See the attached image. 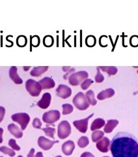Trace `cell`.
I'll list each match as a JSON object with an SVG mask.
<instances>
[{"instance_id":"f35d334b","label":"cell","mask_w":138,"mask_h":157,"mask_svg":"<svg viewBox=\"0 0 138 157\" xmlns=\"http://www.w3.org/2000/svg\"><path fill=\"white\" fill-rule=\"evenodd\" d=\"M74 71H75V69H74V68H72V69H71L70 71H69L67 73V74H66L65 76H64V78H65V79H67V78L68 75H70L71 73H72V72H74Z\"/></svg>"},{"instance_id":"f6af8a7d","label":"cell","mask_w":138,"mask_h":157,"mask_svg":"<svg viewBox=\"0 0 138 157\" xmlns=\"http://www.w3.org/2000/svg\"><path fill=\"white\" fill-rule=\"evenodd\" d=\"M18 157H23L22 155H19Z\"/></svg>"},{"instance_id":"2e32d148","label":"cell","mask_w":138,"mask_h":157,"mask_svg":"<svg viewBox=\"0 0 138 157\" xmlns=\"http://www.w3.org/2000/svg\"><path fill=\"white\" fill-rule=\"evenodd\" d=\"M8 130L12 135L16 138H21L23 136V132L20 128L14 124H10L8 126Z\"/></svg>"},{"instance_id":"5bb4252c","label":"cell","mask_w":138,"mask_h":157,"mask_svg":"<svg viewBox=\"0 0 138 157\" xmlns=\"http://www.w3.org/2000/svg\"><path fill=\"white\" fill-rule=\"evenodd\" d=\"M75 149V144L74 141L68 140L65 142L62 145L63 153L67 156H70L72 154L74 150Z\"/></svg>"},{"instance_id":"4dcf8cb0","label":"cell","mask_w":138,"mask_h":157,"mask_svg":"<svg viewBox=\"0 0 138 157\" xmlns=\"http://www.w3.org/2000/svg\"><path fill=\"white\" fill-rule=\"evenodd\" d=\"M93 83V81L91 78H87L84 81H83L81 84V87L83 90H87Z\"/></svg>"},{"instance_id":"bcb514c9","label":"cell","mask_w":138,"mask_h":157,"mask_svg":"<svg viewBox=\"0 0 138 157\" xmlns=\"http://www.w3.org/2000/svg\"><path fill=\"white\" fill-rule=\"evenodd\" d=\"M103 157H109V156H103Z\"/></svg>"},{"instance_id":"b9f144b4","label":"cell","mask_w":138,"mask_h":157,"mask_svg":"<svg viewBox=\"0 0 138 157\" xmlns=\"http://www.w3.org/2000/svg\"><path fill=\"white\" fill-rule=\"evenodd\" d=\"M70 67H63V71H67V70H70Z\"/></svg>"},{"instance_id":"d4e9b609","label":"cell","mask_w":138,"mask_h":157,"mask_svg":"<svg viewBox=\"0 0 138 157\" xmlns=\"http://www.w3.org/2000/svg\"><path fill=\"white\" fill-rule=\"evenodd\" d=\"M0 151H1L2 153H3L5 155H7L11 157H13L16 155L15 152H14L13 149H9V148H8V147H5V146H2L0 147Z\"/></svg>"},{"instance_id":"484cf974","label":"cell","mask_w":138,"mask_h":157,"mask_svg":"<svg viewBox=\"0 0 138 157\" xmlns=\"http://www.w3.org/2000/svg\"><path fill=\"white\" fill-rule=\"evenodd\" d=\"M63 107V115H68L72 113L74 108L73 106L69 104H65L62 105Z\"/></svg>"},{"instance_id":"44dd1931","label":"cell","mask_w":138,"mask_h":157,"mask_svg":"<svg viewBox=\"0 0 138 157\" xmlns=\"http://www.w3.org/2000/svg\"><path fill=\"white\" fill-rule=\"evenodd\" d=\"M100 68L103 72H106L110 76L115 75L118 71L117 68L115 66H100Z\"/></svg>"},{"instance_id":"7dc6e473","label":"cell","mask_w":138,"mask_h":157,"mask_svg":"<svg viewBox=\"0 0 138 157\" xmlns=\"http://www.w3.org/2000/svg\"><path fill=\"white\" fill-rule=\"evenodd\" d=\"M0 157H3V156H0Z\"/></svg>"},{"instance_id":"603a6c76","label":"cell","mask_w":138,"mask_h":157,"mask_svg":"<svg viewBox=\"0 0 138 157\" xmlns=\"http://www.w3.org/2000/svg\"><path fill=\"white\" fill-rule=\"evenodd\" d=\"M104 136V132L102 131H95L92 134V140L93 142H98L99 140H100L102 137Z\"/></svg>"},{"instance_id":"8d00e7d4","label":"cell","mask_w":138,"mask_h":157,"mask_svg":"<svg viewBox=\"0 0 138 157\" xmlns=\"http://www.w3.org/2000/svg\"><path fill=\"white\" fill-rule=\"evenodd\" d=\"M81 157H95V156L89 152H85L81 155Z\"/></svg>"},{"instance_id":"4316f807","label":"cell","mask_w":138,"mask_h":157,"mask_svg":"<svg viewBox=\"0 0 138 157\" xmlns=\"http://www.w3.org/2000/svg\"><path fill=\"white\" fill-rule=\"evenodd\" d=\"M42 130L44 132V133L46 134L47 136L51 137L52 139H54V134H55L56 132V129L54 128L46 127V128H42Z\"/></svg>"},{"instance_id":"e575fe53","label":"cell","mask_w":138,"mask_h":157,"mask_svg":"<svg viewBox=\"0 0 138 157\" xmlns=\"http://www.w3.org/2000/svg\"><path fill=\"white\" fill-rule=\"evenodd\" d=\"M33 126L34 128H37V129L41 128L42 122H41V120L38 119V118H35V119H34V120L33 121Z\"/></svg>"},{"instance_id":"ffe728a7","label":"cell","mask_w":138,"mask_h":157,"mask_svg":"<svg viewBox=\"0 0 138 157\" xmlns=\"http://www.w3.org/2000/svg\"><path fill=\"white\" fill-rule=\"evenodd\" d=\"M105 123L106 122L104 120L100 119V118H98L92 122L91 130V131H95L96 130L100 129L103 126H105Z\"/></svg>"},{"instance_id":"9c48e42d","label":"cell","mask_w":138,"mask_h":157,"mask_svg":"<svg viewBox=\"0 0 138 157\" xmlns=\"http://www.w3.org/2000/svg\"><path fill=\"white\" fill-rule=\"evenodd\" d=\"M57 143H59V141L57 140L52 141V140H48V138H46V137L44 136L39 137V138L38 140V146L44 151L50 150L54 144H57Z\"/></svg>"},{"instance_id":"277c9868","label":"cell","mask_w":138,"mask_h":157,"mask_svg":"<svg viewBox=\"0 0 138 157\" xmlns=\"http://www.w3.org/2000/svg\"><path fill=\"white\" fill-rule=\"evenodd\" d=\"M89 74L85 71H80L72 73L68 78L69 83L72 86H78L81 84V82L84 81L88 78Z\"/></svg>"},{"instance_id":"6da1fadb","label":"cell","mask_w":138,"mask_h":157,"mask_svg":"<svg viewBox=\"0 0 138 157\" xmlns=\"http://www.w3.org/2000/svg\"><path fill=\"white\" fill-rule=\"evenodd\" d=\"M113 157H138V141L130 133L121 132L115 135L111 142Z\"/></svg>"},{"instance_id":"cb8c5ba5","label":"cell","mask_w":138,"mask_h":157,"mask_svg":"<svg viewBox=\"0 0 138 157\" xmlns=\"http://www.w3.org/2000/svg\"><path fill=\"white\" fill-rule=\"evenodd\" d=\"M89 144V140L86 136H82L78 141V145L80 148H85Z\"/></svg>"},{"instance_id":"d590c367","label":"cell","mask_w":138,"mask_h":157,"mask_svg":"<svg viewBox=\"0 0 138 157\" xmlns=\"http://www.w3.org/2000/svg\"><path fill=\"white\" fill-rule=\"evenodd\" d=\"M5 114V109L2 106H0V123L2 122Z\"/></svg>"},{"instance_id":"f1b7e54d","label":"cell","mask_w":138,"mask_h":157,"mask_svg":"<svg viewBox=\"0 0 138 157\" xmlns=\"http://www.w3.org/2000/svg\"><path fill=\"white\" fill-rule=\"evenodd\" d=\"M16 43H17V45L20 47H23L25 45H26V44H27L26 37L24 36H18V37L16 39Z\"/></svg>"},{"instance_id":"7bdbcfd3","label":"cell","mask_w":138,"mask_h":157,"mask_svg":"<svg viewBox=\"0 0 138 157\" xmlns=\"http://www.w3.org/2000/svg\"><path fill=\"white\" fill-rule=\"evenodd\" d=\"M29 67H24V70L25 71H27L29 69Z\"/></svg>"},{"instance_id":"8992f818","label":"cell","mask_w":138,"mask_h":157,"mask_svg":"<svg viewBox=\"0 0 138 157\" xmlns=\"http://www.w3.org/2000/svg\"><path fill=\"white\" fill-rule=\"evenodd\" d=\"M71 134V126L69 122L67 121H63L58 125L57 135L61 140L68 137Z\"/></svg>"},{"instance_id":"83f0119b","label":"cell","mask_w":138,"mask_h":157,"mask_svg":"<svg viewBox=\"0 0 138 157\" xmlns=\"http://www.w3.org/2000/svg\"><path fill=\"white\" fill-rule=\"evenodd\" d=\"M96 38L95 36H89L87 37L85 39V43L87 46L89 47H93L96 45Z\"/></svg>"},{"instance_id":"ab89813d","label":"cell","mask_w":138,"mask_h":157,"mask_svg":"<svg viewBox=\"0 0 138 157\" xmlns=\"http://www.w3.org/2000/svg\"><path fill=\"white\" fill-rule=\"evenodd\" d=\"M3 129L0 128V144L3 142Z\"/></svg>"},{"instance_id":"3957f363","label":"cell","mask_w":138,"mask_h":157,"mask_svg":"<svg viewBox=\"0 0 138 157\" xmlns=\"http://www.w3.org/2000/svg\"><path fill=\"white\" fill-rule=\"evenodd\" d=\"M26 88L29 94L34 97L40 95L42 91V87L38 82L33 79H28L26 82Z\"/></svg>"},{"instance_id":"74e56055","label":"cell","mask_w":138,"mask_h":157,"mask_svg":"<svg viewBox=\"0 0 138 157\" xmlns=\"http://www.w3.org/2000/svg\"><path fill=\"white\" fill-rule=\"evenodd\" d=\"M34 149H31L29 151V154L27 155V157H34Z\"/></svg>"},{"instance_id":"e0dca14e","label":"cell","mask_w":138,"mask_h":157,"mask_svg":"<svg viewBox=\"0 0 138 157\" xmlns=\"http://www.w3.org/2000/svg\"><path fill=\"white\" fill-rule=\"evenodd\" d=\"M115 95V90L113 88H107L104 90H102L100 92L99 94L97 95L98 100H103L106 99V98H111Z\"/></svg>"},{"instance_id":"60d3db41","label":"cell","mask_w":138,"mask_h":157,"mask_svg":"<svg viewBox=\"0 0 138 157\" xmlns=\"http://www.w3.org/2000/svg\"><path fill=\"white\" fill-rule=\"evenodd\" d=\"M35 157H44L43 154L42 152H38V153L36 154Z\"/></svg>"},{"instance_id":"30bf717a","label":"cell","mask_w":138,"mask_h":157,"mask_svg":"<svg viewBox=\"0 0 138 157\" xmlns=\"http://www.w3.org/2000/svg\"><path fill=\"white\" fill-rule=\"evenodd\" d=\"M57 95L63 99H67L72 94V90L70 87L65 85H59L56 90Z\"/></svg>"},{"instance_id":"ba28073f","label":"cell","mask_w":138,"mask_h":157,"mask_svg":"<svg viewBox=\"0 0 138 157\" xmlns=\"http://www.w3.org/2000/svg\"><path fill=\"white\" fill-rule=\"evenodd\" d=\"M93 115H94V113H92L91 115H90L88 117L85 118L84 119L74 121L73 124L79 132H80L81 133L85 134L87 131L89 120Z\"/></svg>"},{"instance_id":"d6a6232c","label":"cell","mask_w":138,"mask_h":157,"mask_svg":"<svg viewBox=\"0 0 138 157\" xmlns=\"http://www.w3.org/2000/svg\"><path fill=\"white\" fill-rule=\"evenodd\" d=\"M9 145L11 147V148L15 151H20V147L16 144V140L14 139H11L9 141Z\"/></svg>"},{"instance_id":"7c38bea8","label":"cell","mask_w":138,"mask_h":157,"mask_svg":"<svg viewBox=\"0 0 138 157\" xmlns=\"http://www.w3.org/2000/svg\"><path fill=\"white\" fill-rule=\"evenodd\" d=\"M52 100V96L50 93L46 92L43 94L41 100L37 102V106L41 109H46L50 106Z\"/></svg>"},{"instance_id":"7a4b0ae2","label":"cell","mask_w":138,"mask_h":157,"mask_svg":"<svg viewBox=\"0 0 138 157\" xmlns=\"http://www.w3.org/2000/svg\"><path fill=\"white\" fill-rule=\"evenodd\" d=\"M73 104L78 109L86 110L89 107V104L87 100L85 95L83 92H78L73 98Z\"/></svg>"},{"instance_id":"8fae6325","label":"cell","mask_w":138,"mask_h":157,"mask_svg":"<svg viewBox=\"0 0 138 157\" xmlns=\"http://www.w3.org/2000/svg\"><path fill=\"white\" fill-rule=\"evenodd\" d=\"M110 145V140L107 137H102V138L98 141L96 147L102 153H107L109 151V147Z\"/></svg>"},{"instance_id":"1f68e13d","label":"cell","mask_w":138,"mask_h":157,"mask_svg":"<svg viewBox=\"0 0 138 157\" xmlns=\"http://www.w3.org/2000/svg\"><path fill=\"white\" fill-rule=\"evenodd\" d=\"M96 70H97V73H96V75L95 76V81L97 83L102 82L103 80H104V77H103V75L100 73L99 67H97Z\"/></svg>"},{"instance_id":"f546056e","label":"cell","mask_w":138,"mask_h":157,"mask_svg":"<svg viewBox=\"0 0 138 157\" xmlns=\"http://www.w3.org/2000/svg\"><path fill=\"white\" fill-rule=\"evenodd\" d=\"M44 45L47 47H50L53 44V38L50 36H47L44 38L43 40Z\"/></svg>"},{"instance_id":"836d02e7","label":"cell","mask_w":138,"mask_h":157,"mask_svg":"<svg viewBox=\"0 0 138 157\" xmlns=\"http://www.w3.org/2000/svg\"><path fill=\"white\" fill-rule=\"evenodd\" d=\"M31 45H33L34 47H38L39 45V44H40V39H39L38 36H33L31 38Z\"/></svg>"},{"instance_id":"52a82bcc","label":"cell","mask_w":138,"mask_h":157,"mask_svg":"<svg viewBox=\"0 0 138 157\" xmlns=\"http://www.w3.org/2000/svg\"><path fill=\"white\" fill-rule=\"evenodd\" d=\"M60 112L57 110H51L44 113L42 116V121L46 124H53L60 120Z\"/></svg>"},{"instance_id":"d6986e66","label":"cell","mask_w":138,"mask_h":157,"mask_svg":"<svg viewBox=\"0 0 138 157\" xmlns=\"http://www.w3.org/2000/svg\"><path fill=\"white\" fill-rule=\"evenodd\" d=\"M118 124H119V121L115 119L109 120L107 121V124H106L103 131L107 134H110L111 132H112L113 129L118 125Z\"/></svg>"},{"instance_id":"5b68a950","label":"cell","mask_w":138,"mask_h":157,"mask_svg":"<svg viewBox=\"0 0 138 157\" xmlns=\"http://www.w3.org/2000/svg\"><path fill=\"white\" fill-rule=\"evenodd\" d=\"M11 119L14 122H16L20 126L22 130H26L29 121L30 117L26 113H18L12 115Z\"/></svg>"},{"instance_id":"9a60e30c","label":"cell","mask_w":138,"mask_h":157,"mask_svg":"<svg viewBox=\"0 0 138 157\" xmlns=\"http://www.w3.org/2000/svg\"><path fill=\"white\" fill-rule=\"evenodd\" d=\"M9 77L16 85H21L23 80L20 78L17 73V67L16 66L11 67L9 70Z\"/></svg>"},{"instance_id":"7402d4cb","label":"cell","mask_w":138,"mask_h":157,"mask_svg":"<svg viewBox=\"0 0 138 157\" xmlns=\"http://www.w3.org/2000/svg\"><path fill=\"white\" fill-rule=\"evenodd\" d=\"M85 97L89 102V104H91V105L94 106L97 104V101L95 98V93L93 90H88L85 94Z\"/></svg>"},{"instance_id":"4fadbf2b","label":"cell","mask_w":138,"mask_h":157,"mask_svg":"<svg viewBox=\"0 0 138 157\" xmlns=\"http://www.w3.org/2000/svg\"><path fill=\"white\" fill-rule=\"evenodd\" d=\"M38 83L41 85L42 90L50 89V88H53L56 86L55 81L52 78L48 77H46L42 78L41 80L38 81Z\"/></svg>"},{"instance_id":"ee69618b","label":"cell","mask_w":138,"mask_h":157,"mask_svg":"<svg viewBox=\"0 0 138 157\" xmlns=\"http://www.w3.org/2000/svg\"><path fill=\"white\" fill-rule=\"evenodd\" d=\"M56 157H62V156H60V155H59V156H56Z\"/></svg>"},{"instance_id":"ac0fdd59","label":"cell","mask_w":138,"mask_h":157,"mask_svg":"<svg viewBox=\"0 0 138 157\" xmlns=\"http://www.w3.org/2000/svg\"><path fill=\"white\" fill-rule=\"evenodd\" d=\"M48 70V66H38L34 67L31 71L30 75L33 77H39Z\"/></svg>"}]
</instances>
